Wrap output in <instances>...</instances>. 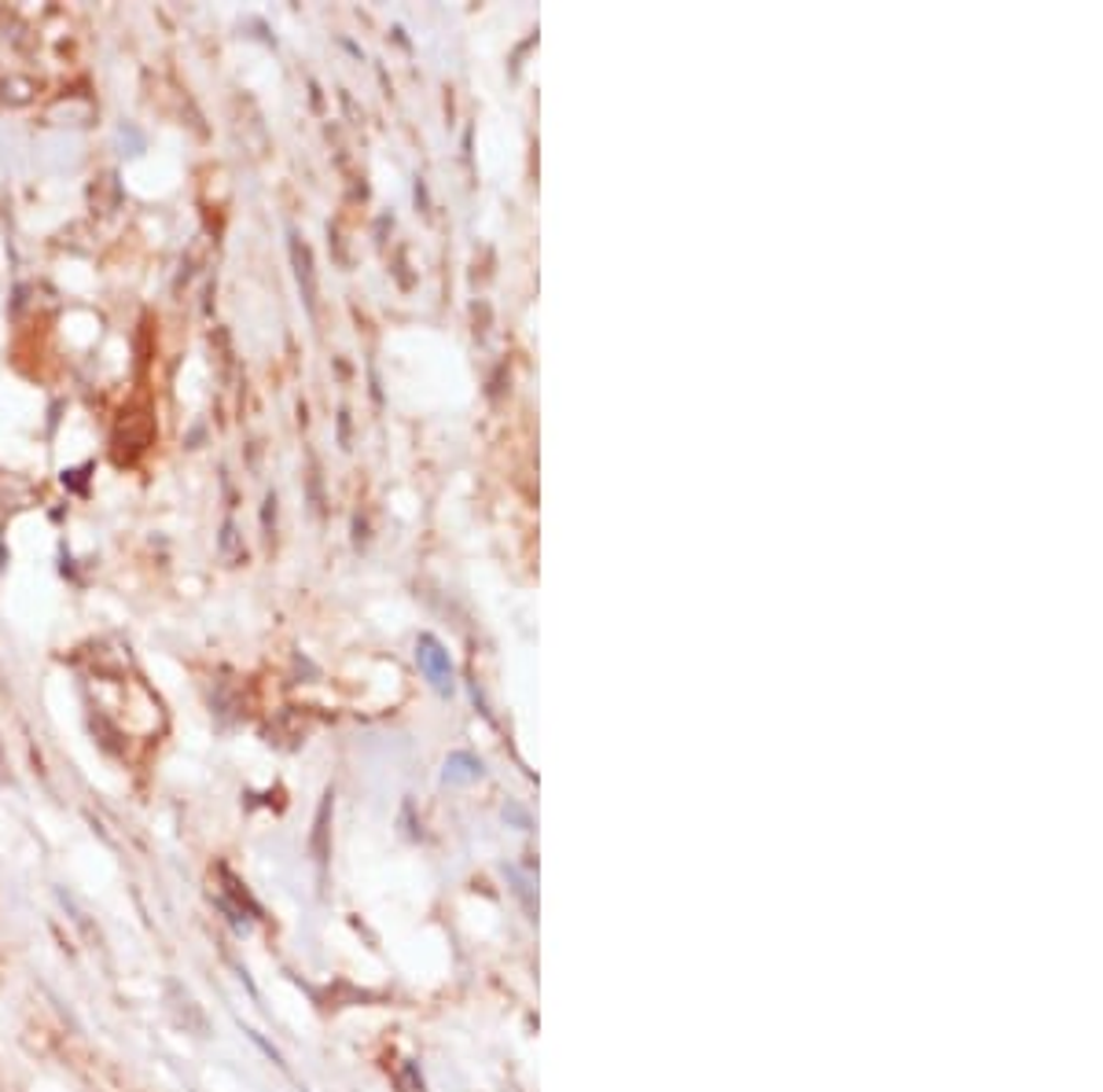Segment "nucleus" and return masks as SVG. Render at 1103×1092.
<instances>
[{
	"instance_id": "nucleus-3",
	"label": "nucleus",
	"mask_w": 1103,
	"mask_h": 1092,
	"mask_svg": "<svg viewBox=\"0 0 1103 1092\" xmlns=\"http://www.w3.org/2000/svg\"><path fill=\"white\" fill-rule=\"evenodd\" d=\"M294 266H299V283H306V302L313 306V272H309V250L294 244Z\"/></svg>"
},
{
	"instance_id": "nucleus-2",
	"label": "nucleus",
	"mask_w": 1103,
	"mask_h": 1092,
	"mask_svg": "<svg viewBox=\"0 0 1103 1092\" xmlns=\"http://www.w3.org/2000/svg\"><path fill=\"white\" fill-rule=\"evenodd\" d=\"M479 776H482V762L475 758V754L457 751V754H449L446 758V780L449 784H471V780H479Z\"/></svg>"
},
{
	"instance_id": "nucleus-1",
	"label": "nucleus",
	"mask_w": 1103,
	"mask_h": 1092,
	"mask_svg": "<svg viewBox=\"0 0 1103 1092\" xmlns=\"http://www.w3.org/2000/svg\"><path fill=\"white\" fill-rule=\"evenodd\" d=\"M416 663H419V669H424V677L430 680V688H435L438 696H449V691H453V663H449V651L441 648L430 633L419 637Z\"/></svg>"
}]
</instances>
